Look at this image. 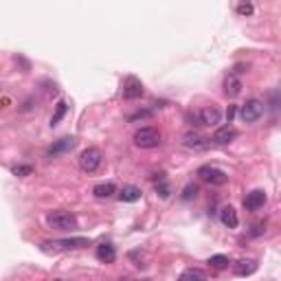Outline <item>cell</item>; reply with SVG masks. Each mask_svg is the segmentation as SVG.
Here are the masks:
<instances>
[{"instance_id": "cell-26", "label": "cell", "mask_w": 281, "mask_h": 281, "mask_svg": "<svg viewBox=\"0 0 281 281\" xmlns=\"http://www.w3.org/2000/svg\"><path fill=\"white\" fill-rule=\"evenodd\" d=\"M145 116H152V112H149V110H140V112H137V114H132V116H130V121L145 119Z\"/></svg>"}, {"instance_id": "cell-19", "label": "cell", "mask_w": 281, "mask_h": 281, "mask_svg": "<svg viewBox=\"0 0 281 281\" xmlns=\"http://www.w3.org/2000/svg\"><path fill=\"white\" fill-rule=\"evenodd\" d=\"M92 194L97 198H110L112 194H116V187H114V182H99V185H95Z\"/></svg>"}, {"instance_id": "cell-24", "label": "cell", "mask_w": 281, "mask_h": 281, "mask_svg": "<svg viewBox=\"0 0 281 281\" xmlns=\"http://www.w3.org/2000/svg\"><path fill=\"white\" fill-rule=\"evenodd\" d=\"M198 196V187L196 185H187L185 189H182V200H191Z\"/></svg>"}, {"instance_id": "cell-13", "label": "cell", "mask_w": 281, "mask_h": 281, "mask_svg": "<svg viewBox=\"0 0 281 281\" xmlns=\"http://www.w3.org/2000/svg\"><path fill=\"white\" fill-rule=\"evenodd\" d=\"M220 222L224 224L226 228H237L240 224V218H237V211L228 204V207H222L220 209Z\"/></svg>"}, {"instance_id": "cell-23", "label": "cell", "mask_w": 281, "mask_h": 281, "mask_svg": "<svg viewBox=\"0 0 281 281\" xmlns=\"http://www.w3.org/2000/svg\"><path fill=\"white\" fill-rule=\"evenodd\" d=\"M11 174L13 176H31V174H33V167H31V165H13L11 167Z\"/></svg>"}, {"instance_id": "cell-2", "label": "cell", "mask_w": 281, "mask_h": 281, "mask_svg": "<svg viewBox=\"0 0 281 281\" xmlns=\"http://www.w3.org/2000/svg\"><path fill=\"white\" fill-rule=\"evenodd\" d=\"M161 132L156 128H140L134 132V145L137 147H143V149H152V147H158L161 145Z\"/></svg>"}, {"instance_id": "cell-7", "label": "cell", "mask_w": 281, "mask_h": 281, "mask_svg": "<svg viewBox=\"0 0 281 281\" xmlns=\"http://www.w3.org/2000/svg\"><path fill=\"white\" fill-rule=\"evenodd\" d=\"M261 114H264V104L259 99H248L240 108V116L244 123H255L257 119H261Z\"/></svg>"}, {"instance_id": "cell-10", "label": "cell", "mask_w": 281, "mask_h": 281, "mask_svg": "<svg viewBox=\"0 0 281 281\" xmlns=\"http://www.w3.org/2000/svg\"><path fill=\"white\" fill-rule=\"evenodd\" d=\"M266 200H268L266 191H264V189H255V191H251V194H246V198H244V209H246V211H257V209L264 207Z\"/></svg>"}, {"instance_id": "cell-4", "label": "cell", "mask_w": 281, "mask_h": 281, "mask_svg": "<svg viewBox=\"0 0 281 281\" xmlns=\"http://www.w3.org/2000/svg\"><path fill=\"white\" fill-rule=\"evenodd\" d=\"M196 176H198L202 182H207V185H213V187H222V185H226V182H228V176L224 174L222 169L213 167V165H202Z\"/></svg>"}, {"instance_id": "cell-16", "label": "cell", "mask_w": 281, "mask_h": 281, "mask_svg": "<svg viewBox=\"0 0 281 281\" xmlns=\"http://www.w3.org/2000/svg\"><path fill=\"white\" fill-rule=\"evenodd\" d=\"M240 92H242V82L235 77V75H228V77L224 79V95L233 99V97H237Z\"/></svg>"}, {"instance_id": "cell-9", "label": "cell", "mask_w": 281, "mask_h": 281, "mask_svg": "<svg viewBox=\"0 0 281 281\" xmlns=\"http://www.w3.org/2000/svg\"><path fill=\"white\" fill-rule=\"evenodd\" d=\"M75 145H77V139L75 137H64V139L55 140L53 145H49V147H46V154H49V156H57V154L73 152Z\"/></svg>"}, {"instance_id": "cell-3", "label": "cell", "mask_w": 281, "mask_h": 281, "mask_svg": "<svg viewBox=\"0 0 281 281\" xmlns=\"http://www.w3.org/2000/svg\"><path fill=\"white\" fill-rule=\"evenodd\" d=\"M90 246L88 237H70V240H55V242H44L42 251H77V248Z\"/></svg>"}, {"instance_id": "cell-1", "label": "cell", "mask_w": 281, "mask_h": 281, "mask_svg": "<svg viewBox=\"0 0 281 281\" xmlns=\"http://www.w3.org/2000/svg\"><path fill=\"white\" fill-rule=\"evenodd\" d=\"M46 224L53 231H73L77 228V218L68 211H51L46 213Z\"/></svg>"}, {"instance_id": "cell-14", "label": "cell", "mask_w": 281, "mask_h": 281, "mask_svg": "<svg viewBox=\"0 0 281 281\" xmlns=\"http://www.w3.org/2000/svg\"><path fill=\"white\" fill-rule=\"evenodd\" d=\"M140 196H143V191H140L137 185H123L121 187V191H119L121 202H139Z\"/></svg>"}, {"instance_id": "cell-5", "label": "cell", "mask_w": 281, "mask_h": 281, "mask_svg": "<svg viewBox=\"0 0 281 281\" xmlns=\"http://www.w3.org/2000/svg\"><path fill=\"white\" fill-rule=\"evenodd\" d=\"M101 165V152L97 147H88L79 154V167H82L86 174H95Z\"/></svg>"}, {"instance_id": "cell-27", "label": "cell", "mask_w": 281, "mask_h": 281, "mask_svg": "<svg viewBox=\"0 0 281 281\" xmlns=\"http://www.w3.org/2000/svg\"><path fill=\"white\" fill-rule=\"evenodd\" d=\"M235 112H237V106H228V110H226V121L231 123L233 121V116H235Z\"/></svg>"}, {"instance_id": "cell-8", "label": "cell", "mask_w": 281, "mask_h": 281, "mask_svg": "<svg viewBox=\"0 0 281 281\" xmlns=\"http://www.w3.org/2000/svg\"><path fill=\"white\" fill-rule=\"evenodd\" d=\"M121 95L128 101L143 97V84H140V79H137L134 75H128V77L123 79V84H121Z\"/></svg>"}, {"instance_id": "cell-20", "label": "cell", "mask_w": 281, "mask_h": 281, "mask_svg": "<svg viewBox=\"0 0 281 281\" xmlns=\"http://www.w3.org/2000/svg\"><path fill=\"white\" fill-rule=\"evenodd\" d=\"M66 112H68V104L66 101H59L57 106H55V112H53V116H51V128H55V125H59V121L66 116Z\"/></svg>"}, {"instance_id": "cell-12", "label": "cell", "mask_w": 281, "mask_h": 281, "mask_svg": "<svg viewBox=\"0 0 281 281\" xmlns=\"http://www.w3.org/2000/svg\"><path fill=\"white\" fill-rule=\"evenodd\" d=\"M182 145L189 149H207L209 147V139L200 137L198 132H187L185 137H182Z\"/></svg>"}, {"instance_id": "cell-25", "label": "cell", "mask_w": 281, "mask_h": 281, "mask_svg": "<svg viewBox=\"0 0 281 281\" xmlns=\"http://www.w3.org/2000/svg\"><path fill=\"white\" fill-rule=\"evenodd\" d=\"M253 11H255V9H253V4H251V2H242V4H237V13H240V16H251Z\"/></svg>"}, {"instance_id": "cell-22", "label": "cell", "mask_w": 281, "mask_h": 281, "mask_svg": "<svg viewBox=\"0 0 281 281\" xmlns=\"http://www.w3.org/2000/svg\"><path fill=\"white\" fill-rule=\"evenodd\" d=\"M156 191H158V196H161V198H169L171 189H169V185H167V180H165V174H161V176H158Z\"/></svg>"}, {"instance_id": "cell-11", "label": "cell", "mask_w": 281, "mask_h": 281, "mask_svg": "<svg viewBox=\"0 0 281 281\" xmlns=\"http://www.w3.org/2000/svg\"><path fill=\"white\" fill-rule=\"evenodd\" d=\"M237 139V130L233 128V125H224V128H218L213 132V137H211V140H213L215 145H226L231 143V140Z\"/></svg>"}, {"instance_id": "cell-21", "label": "cell", "mask_w": 281, "mask_h": 281, "mask_svg": "<svg viewBox=\"0 0 281 281\" xmlns=\"http://www.w3.org/2000/svg\"><path fill=\"white\" fill-rule=\"evenodd\" d=\"M228 264H231V261H228L226 255H213V257H209V266H211V268H215V270L226 268Z\"/></svg>"}, {"instance_id": "cell-17", "label": "cell", "mask_w": 281, "mask_h": 281, "mask_svg": "<svg viewBox=\"0 0 281 281\" xmlns=\"http://www.w3.org/2000/svg\"><path fill=\"white\" fill-rule=\"evenodd\" d=\"M97 259L104 264H112L116 259V248L112 244H99L97 246Z\"/></svg>"}, {"instance_id": "cell-28", "label": "cell", "mask_w": 281, "mask_h": 281, "mask_svg": "<svg viewBox=\"0 0 281 281\" xmlns=\"http://www.w3.org/2000/svg\"><path fill=\"white\" fill-rule=\"evenodd\" d=\"M121 281H130V279H121Z\"/></svg>"}, {"instance_id": "cell-15", "label": "cell", "mask_w": 281, "mask_h": 281, "mask_svg": "<svg viewBox=\"0 0 281 281\" xmlns=\"http://www.w3.org/2000/svg\"><path fill=\"white\" fill-rule=\"evenodd\" d=\"M255 270H257V261H253V259H240L233 266V273H235L237 277H248V275H253Z\"/></svg>"}, {"instance_id": "cell-18", "label": "cell", "mask_w": 281, "mask_h": 281, "mask_svg": "<svg viewBox=\"0 0 281 281\" xmlns=\"http://www.w3.org/2000/svg\"><path fill=\"white\" fill-rule=\"evenodd\" d=\"M178 281H207V273L200 268H187L180 273Z\"/></svg>"}, {"instance_id": "cell-6", "label": "cell", "mask_w": 281, "mask_h": 281, "mask_svg": "<svg viewBox=\"0 0 281 281\" xmlns=\"http://www.w3.org/2000/svg\"><path fill=\"white\" fill-rule=\"evenodd\" d=\"M189 119L196 121L194 125H218L222 114H220V110L215 106H204V108H200L194 116L189 114Z\"/></svg>"}]
</instances>
